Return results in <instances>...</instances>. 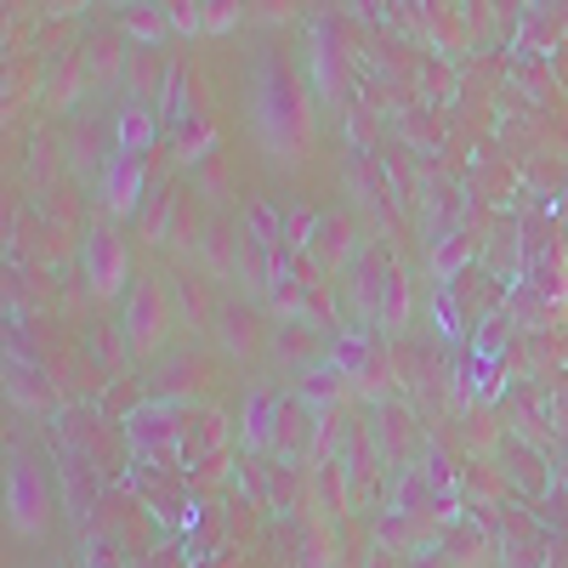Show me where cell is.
<instances>
[{
  "mask_svg": "<svg viewBox=\"0 0 568 568\" xmlns=\"http://www.w3.org/2000/svg\"><path fill=\"white\" fill-rule=\"evenodd\" d=\"M324 358L347 375L353 398H364V404H387V398H398V353L387 347L382 329L347 324L342 336H329Z\"/></svg>",
  "mask_w": 568,
  "mask_h": 568,
  "instance_id": "cell-1",
  "label": "cell"
},
{
  "mask_svg": "<svg viewBox=\"0 0 568 568\" xmlns=\"http://www.w3.org/2000/svg\"><path fill=\"white\" fill-rule=\"evenodd\" d=\"M114 329H120L125 358H136V364L160 358V353H165V342H171V329H176L171 278H160V273L131 278V291H125V302H120V324H114Z\"/></svg>",
  "mask_w": 568,
  "mask_h": 568,
  "instance_id": "cell-2",
  "label": "cell"
},
{
  "mask_svg": "<svg viewBox=\"0 0 568 568\" xmlns=\"http://www.w3.org/2000/svg\"><path fill=\"white\" fill-rule=\"evenodd\" d=\"M58 517V500H52V484L34 460V449L12 444L7 449V535L12 540H40Z\"/></svg>",
  "mask_w": 568,
  "mask_h": 568,
  "instance_id": "cell-3",
  "label": "cell"
},
{
  "mask_svg": "<svg viewBox=\"0 0 568 568\" xmlns=\"http://www.w3.org/2000/svg\"><path fill=\"white\" fill-rule=\"evenodd\" d=\"M80 262H85L91 296H98V302H125V291H131V256H125V240L114 227H103V222L91 227Z\"/></svg>",
  "mask_w": 568,
  "mask_h": 568,
  "instance_id": "cell-4",
  "label": "cell"
},
{
  "mask_svg": "<svg viewBox=\"0 0 568 568\" xmlns=\"http://www.w3.org/2000/svg\"><path fill=\"white\" fill-rule=\"evenodd\" d=\"M369 433H375V449H382L387 471H409L415 466V455H420V415L404 398L375 404L369 409Z\"/></svg>",
  "mask_w": 568,
  "mask_h": 568,
  "instance_id": "cell-5",
  "label": "cell"
},
{
  "mask_svg": "<svg viewBox=\"0 0 568 568\" xmlns=\"http://www.w3.org/2000/svg\"><path fill=\"white\" fill-rule=\"evenodd\" d=\"M125 438H131V449L149 460V466H176L182 460V420L165 409V404H142L131 420H125Z\"/></svg>",
  "mask_w": 568,
  "mask_h": 568,
  "instance_id": "cell-6",
  "label": "cell"
},
{
  "mask_svg": "<svg viewBox=\"0 0 568 568\" xmlns=\"http://www.w3.org/2000/svg\"><path fill=\"white\" fill-rule=\"evenodd\" d=\"M358 251H364V233H358L353 211H324V216H318V233H313V245H307L313 267H318L324 278H336V273H347V267L358 262Z\"/></svg>",
  "mask_w": 568,
  "mask_h": 568,
  "instance_id": "cell-7",
  "label": "cell"
},
{
  "mask_svg": "<svg viewBox=\"0 0 568 568\" xmlns=\"http://www.w3.org/2000/svg\"><path fill=\"white\" fill-rule=\"evenodd\" d=\"M142 194H149V165H142L136 154H114L103 165V176H98V211L109 222H125V216H136Z\"/></svg>",
  "mask_w": 568,
  "mask_h": 568,
  "instance_id": "cell-8",
  "label": "cell"
},
{
  "mask_svg": "<svg viewBox=\"0 0 568 568\" xmlns=\"http://www.w3.org/2000/svg\"><path fill=\"white\" fill-rule=\"evenodd\" d=\"M387 284H393V267H387V256L382 251H358V262L347 267V313H353V324H382V296H387Z\"/></svg>",
  "mask_w": 568,
  "mask_h": 568,
  "instance_id": "cell-9",
  "label": "cell"
},
{
  "mask_svg": "<svg viewBox=\"0 0 568 568\" xmlns=\"http://www.w3.org/2000/svg\"><path fill=\"white\" fill-rule=\"evenodd\" d=\"M278 409H284V393H278L273 382H251V387H245V398H240V420H233V433H240V449H251V455L273 449V438H278Z\"/></svg>",
  "mask_w": 568,
  "mask_h": 568,
  "instance_id": "cell-10",
  "label": "cell"
},
{
  "mask_svg": "<svg viewBox=\"0 0 568 568\" xmlns=\"http://www.w3.org/2000/svg\"><path fill=\"white\" fill-rule=\"evenodd\" d=\"M216 342H222V353L233 358V364H256L262 358V347H273V336H267V324L240 302V307H222L216 313Z\"/></svg>",
  "mask_w": 568,
  "mask_h": 568,
  "instance_id": "cell-11",
  "label": "cell"
},
{
  "mask_svg": "<svg viewBox=\"0 0 568 568\" xmlns=\"http://www.w3.org/2000/svg\"><path fill=\"white\" fill-rule=\"evenodd\" d=\"M176 80V58H165L160 45H131V69H125V91L131 103H165V91Z\"/></svg>",
  "mask_w": 568,
  "mask_h": 568,
  "instance_id": "cell-12",
  "label": "cell"
},
{
  "mask_svg": "<svg viewBox=\"0 0 568 568\" xmlns=\"http://www.w3.org/2000/svg\"><path fill=\"white\" fill-rule=\"evenodd\" d=\"M444 557L455 568H500V540L478 524V517H460L444 529Z\"/></svg>",
  "mask_w": 568,
  "mask_h": 568,
  "instance_id": "cell-13",
  "label": "cell"
},
{
  "mask_svg": "<svg viewBox=\"0 0 568 568\" xmlns=\"http://www.w3.org/2000/svg\"><path fill=\"white\" fill-rule=\"evenodd\" d=\"M313 415H329V409H347V398H353V387H347V375L336 369V364H307L302 375H296V387H291Z\"/></svg>",
  "mask_w": 568,
  "mask_h": 568,
  "instance_id": "cell-14",
  "label": "cell"
},
{
  "mask_svg": "<svg viewBox=\"0 0 568 568\" xmlns=\"http://www.w3.org/2000/svg\"><path fill=\"white\" fill-rule=\"evenodd\" d=\"M342 466H347V478H353V495L369 500L375 495V478H382V449H375L369 420H353V438L342 449Z\"/></svg>",
  "mask_w": 568,
  "mask_h": 568,
  "instance_id": "cell-15",
  "label": "cell"
},
{
  "mask_svg": "<svg viewBox=\"0 0 568 568\" xmlns=\"http://www.w3.org/2000/svg\"><path fill=\"white\" fill-rule=\"evenodd\" d=\"M500 471H506V484H517V489H529V495H540L546 484H551V471H546V460H540V449L529 444V438H511L506 433V444H500Z\"/></svg>",
  "mask_w": 568,
  "mask_h": 568,
  "instance_id": "cell-16",
  "label": "cell"
},
{
  "mask_svg": "<svg viewBox=\"0 0 568 568\" xmlns=\"http://www.w3.org/2000/svg\"><path fill=\"white\" fill-rule=\"evenodd\" d=\"M240 240H245V227H240V222H227V216H216V222L205 227V251H200V262H205V273H211L216 284H233V267H240Z\"/></svg>",
  "mask_w": 568,
  "mask_h": 568,
  "instance_id": "cell-17",
  "label": "cell"
},
{
  "mask_svg": "<svg viewBox=\"0 0 568 568\" xmlns=\"http://www.w3.org/2000/svg\"><path fill=\"white\" fill-rule=\"evenodd\" d=\"M313 433H318V415L296 398V393H284V409H278V438L273 449H284L291 460H307L313 455Z\"/></svg>",
  "mask_w": 568,
  "mask_h": 568,
  "instance_id": "cell-18",
  "label": "cell"
},
{
  "mask_svg": "<svg viewBox=\"0 0 568 568\" xmlns=\"http://www.w3.org/2000/svg\"><path fill=\"white\" fill-rule=\"evenodd\" d=\"M154 136H160V120L149 103H120L114 109V154H149L154 149Z\"/></svg>",
  "mask_w": 568,
  "mask_h": 568,
  "instance_id": "cell-19",
  "label": "cell"
},
{
  "mask_svg": "<svg viewBox=\"0 0 568 568\" xmlns=\"http://www.w3.org/2000/svg\"><path fill=\"white\" fill-rule=\"evenodd\" d=\"M353 506H358V495H353L347 466H342V460L313 466V511H318V517H347Z\"/></svg>",
  "mask_w": 568,
  "mask_h": 568,
  "instance_id": "cell-20",
  "label": "cell"
},
{
  "mask_svg": "<svg viewBox=\"0 0 568 568\" xmlns=\"http://www.w3.org/2000/svg\"><path fill=\"white\" fill-rule=\"evenodd\" d=\"M347 182H353V200L393 233V227H398V211L387 205V176H382V165H375V160H353V176H347Z\"/></svg>",
  "mask_w": 568,
  "mask_h": 568,
  "instance_id": "cell-21",
  "label": "cell"
},
{
  "mask_svg": "<svg viewBox=\"0 0 568 568\" xmlns=\"http://www.w3.org/2000/svg\"><path fill=\"white\" fill-rule=\"evenodd\" d=\"M382 336H393V342H404L409 329H415V278L404 273V267H393V284H387V296H382Z\"/></svg>",
  "mask_w": 568,
  "mask_h": 568,
  "instance_id": "cell-22",
  "label": "cell"
},
{
  "mask_svg": "<svg viewBox=\"0 0 568 568\" xmlns=\"http://www.w3.org/2000/svg\"><path fill=\"white\" fill-rule=\"evenodd\" d=\"M318 347H329L324 336H318V329L313 324H278L273 329V358L284 364V369H307V364H318Z\"/></svg>",
  "mask_w": 568,
  "mask_h": 568,
  "instance_id": "cell-23",
  "label": "cell"
},
{
  "mask_svg": "<svg viewBox=\"0 0 568 568\" xmlns=\"http://www.w3.org/2000/svg\"><path fill=\"white\" fill-rule=\"evenodd\" d=\"M500 568H546V546L535 540V524L524 511H506V540H500Z\"/></svg>",
  "mask_w": 568,
  "mask_h": 568,
  "instance_id": "cell-24",
  "label": "cell"
},
{
  "mask_svg": "<svg viewBox=\"0 0 568 568\" xmlns=\"http://www.w3.org/2000/svg\"><path fill=\"white\" fill-rule=\"evenodd\" d=\"M313 69H318V98L324 103H342L347 98V58L336 52L329 29H313Z\"/></svg>",
  "mask_w": 568,
  "mask_h": 568,
  "instance_id": "cell-25",
  "label": "cell"
},
{
  "mask_svg": "<svg viewBox=\"0 0 568 568\" xmlns=\"http://www.w3.org/2000/svg\"><path fill=\"white\" fill-rule=\"evenodd\" d=\"M125 69H131V52L120 45L114 29L85 45V74H91V85H125Z\"/></svg>",
  "mask_w": 568,
  "mask_h": 568,
  "instance_id": "cell-26",
  "label": "cell"
},
{
  "mask_svg": "<svg viewBox=\"0 0 568 568\" xmlns=\"http://www.w3.org/2000/svg\"><path fill=\"white\" fill-rule=\"evenodd\" d=\"M7 404L12 409H23V415H45L52 409V387H45V375L40 369H29V364H7Z\"/></svg>",
  "mask_w": 568,
  "mask_h": 568,
  "instance_id": "cell-27",
  "label": "cell"
},
{
  "mask_svg": "<svg viewBox=\"0 0 568 568\" xmlns=\"http://www.w3.org/2000/svg\"><path fill=\"white\" fill-rule=\"evenodd\" d=\"M171 302H176V324H187L200 336V329H211L216 324V313L222 307H211V291L200 278H171Z\"/></svg>",
  "mask_w": 568,
  "mask_h": 568,
  "instance_id": "cell-28",
  "label": "cell"
},
{
  "mask_svg": "<svg viewBox=\"0 0 568 568\" xmlns=\"http://www.w3.org/2000/svg\"><path fill=\"white\" fill-rule=\"evenodd\" d=\"M85 58L80 52H69V58H58V69H52V80H45V109L52 114H69L74 103H80V91H85Z\"/></svg>",
  "mask_w": 568,
  "mask_h": 568,
  "instance_id": "cell-29",
  "label": "cell"
},
{
  "mask_svg": "<svg viewBox=\"0 0 568 568\" xmlns=\"http://www.w3.org/2000/svg\"><path fill=\"white\" fill-rule=\"evenodd\" d=\"M460 438H466V455L489 460V455H500V444H506V420H500L495 409H466V415H460Z\"/></svg>",
  "mask_w": 568,
  "mask_h": 568,
  "instance_id": "cell-30",
  "label": "cell"
},
{
  "mask_svg": "<svg viewBox=\"0 0 568 568\" xmlns=\"http://www.w3.org/2000/svg\"><path fill=\"white\" fill-rule=\"evenodd\" d=\"M471 251H478V233H466V227H455V233H444V240L433 245V256H426V273H433L438 284H449L466 262H471Z\"/></svg>",
  "mask_w": 568,
  "mask_h": 568,
  "instance_id": "cell-31",
  "label": "cell"
},
{
  "mask_svg": "<svg viewBox=\"0 0 568 568\" xmlns=\"http://www.w3.org/2000/svg\"><path fill=\"white\" fill-rule=\"evenodd\" d=\"M98 142H103V125H98V120H74V131H69V165L103 176V165H109L114 154H103Z\"/></svg>",
  "mask_w": 568,
  "mask_h": 568,
  "instance_id": "cell-32",
  "label": "cell"
},
{
  "mask_svg": "<svg viewBox=\"0 0 568 568\" xmlns=\"http://www.w3.org/2000/svg\"><path fill=\"white\" fill-rule=\"evenodd\" d=\"M284 222H291V211H278L273 200H251L245 205V233H251V240L256 245H267V251H278V240H284Z\"/></svg>",
  "mask_w": 568,
  "mask_h": 568,
  "instance_id": "cell-33",
  "label": "cell"
},
{
  "mask_svg": "<svg viewBox=\"0 0 568 568\" xmlns=\"http://www.w3.org/2000/svg\"><path fill=\"white\" fill-rule=\"evenodd\" d=\"M426 324H433L444 342H460V336H466V318H460V302H455V284H438V291H433V302H426Z\"/></svg>",
  "mask_w": 568,
  "mask_h": 568,
  "instance_id": "cell-34",
  "label": "cell"
},
{
  "mask_svg": "<svg viewBox=\"0 0 568 568\" xmlns=\"http://www.w3.org/2000/svg\"><path fill=\"white\" fill-rule=\"evenodd\" d=\"M216 154V125L211 120H182L176 131V165H200Z\"/></svg>",
  "mask_w": 568,
  "mask_h": 568,
  "instance_id": "cell-35",
  "label": "cell"
},
{
  "mask_svg": "<svg viewBox=\"0 0 568 568\" xmlns=\"http://www.w3.org/2000/svg\"><path fill=\"white\" fill-rule=\"evenodd\" d=\"M171 216H176V187H154V200H149V211H142L136 233L149 245H165L171 240Z\"/></svg>",
  "mask_w": 568,
  "mask_h": 568,
  "instance_id": "cell-36",
  "label": "cell"
},
{
  "mask_svg": "<svg viewBox=\"0 0 568 568\" xmlns=\"http://www.w3.org/2000/svg\"><path fill=\"white\" fill-rule=\"evenodd\" d=\"M165 251H205V240H200V205L187 200V194H176V216H171Z\"/></svg>",
  "mask_w": 568,
  "mask_h": 568,
  "instance_id": "cell-37",
  "label": "cell"
},
{
  "mask_svg": "<svg viewBox=\"0 0 568 568\" xmlns=\"http://www.w3.org/2000/svg\"><path fill=\"white\" fill-rule=\"evenodd\" d=\"M120 29H125V34H136L142 45H160V40H165V29H171V12H165V7H125Z\"/></svg>",
  "mask_w": 568,
  "mask_h": 568,
  "instance_id": "cell-38",
  "label": "cell"
},
{
  "mask_svg": "<svg viewBox=\"0 0 568 568\" xmlns=\"http://www.w3.org/2000/svg\"><path fill=\"white\" fill-rule=\"evenodd\" d=\"M205 387H211V375H205V364H194V358H182V364L165 375V393H176V398H182V393H205Z\"/></svg>",
  "mask_w": 568,
  "mask_h": 568,
  "instance_id": "cell-39",
  "label": "cell"
},
{
  "mask_svg": "<svg viewBox=\"0 0 568 568\" xmlns=\"http://www.w3.org/2000/svg\"><path fill=\"white\" fill-rule=\"evenodd\" d=\"M562 34H568V23H551V18H540V12H535V18H529V29H524V40L535 45V52H551V45H557Z\"/></svg>",
  "mask_w": 568,
  "mask_h": 568,
  "instance_id": "cell-40",
  "label": "cell"
},
{
  "mask_svg": "<svg viewBox=\"0 0 568 568\" xmlns=\"http://www.w3.org/2000/svg\"><path fill=\"white\" fill-rule=\"evenodd\" d=\"M176 34H205V7H165Z\"/></svg>",
  "mask_w": 568,
  "mask_h": 568,
  "instance_id": "cell-41",
  "label": "cell"
},
{
  "mask_svg": "<svg viewBox=\"0 0 568 568\" xmlns=\"http://www.w3.org/2000/svg\"><path fill=\"white\" fill-rule=\"evenodd\" d=\"M240 23V7H205V34H222Z\"/></svg>",
  "mask_w": 568,
  "mask_h": 568,
  "instance_id": "cell-42",
  "label": "cell"
},
{
  "mask_svg": "<svg viewBox=\"0 0 568 568\" xmlns=\"http://www.w3.org/2000/svg\"><path fill=\"white\" fill-rule=\"evenodd\" d=\"M91 347H98V358H103V375L120 369V353H114V342H109V329H98V336H91Z\"/></svg>",
  "mask_w": 568,
  "mask_h": 568,
  "instance_id": "cell-43",
  "label": "cell"
},
{
  "mask_svg": "<svg viewBox=\"0 0 568 568\" xmlns=\"http://www.w3.org/2000/svg\"><path fill=\"white\" fill-rule=\"evenodd\" d=\"M404 568H455L444 551H415V557H404Z\"/></svg>",
  "mask_w": 568,
  "mask_h": 568,
  "instance_id": "cell-44",
  "label": "cell"
}]
</instances>
